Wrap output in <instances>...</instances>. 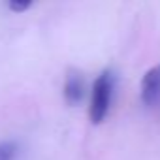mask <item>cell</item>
<instances>
[{"instance_id": "6da1fadb", "label": "cell", "mask_w": 160, "mask_h": 160, "mask_svg": "<svg viewBox=\"0 0 160 160\" xmlns=\"http://www.w3.org/2000/svg\"><path fill=\"white\" fill-rule=\"evenodd\" d=\"M115 91V73L111 70H104L92 83L91 89V104H89V119L92 124H100L106 121Z\"/></svg>"}, {"instance_id": "7a4b0ae2", "label": "cell", "mask_w": 160, "mask_h": 160, "mask_svg": "<svg viewBox=\"0 0 160 160\" xmlns=\"http://www.w3.org/2000/svg\"><path fill=\"white\" fill-rule=\"evenodd\" d=\"M139 96L145 108L160 109V64L149 68L141 77Z\"/></svg>"}, {"instance_id": "3957f363", "label": "cell", "mask_w": 160, "mask_h": 160, "mask_svg": "<svg viewBox=\"0 0 160 160\" xmlns=\"http://www.w3.org/2000/svg\"><path fill=\"white\" fill-rule=\"evenodd\" d=\"M85 91H87L85 77L79 73V72H75V70L68 72V75L64 79V100L70 106H77V104L83 102Z\"/></svg>"}, {"instance_id": "277c9868", "label": "cell", "mask_w": 160, "mask_h": 160, "mask_svg": "<svg viewBox=\"0 0 160 160\" xmlns=\"http://www.w3.org/2000/svg\"><path fill=\"white\" fill-rule=\"evenodd\" d=\"M17 156L15 141H0V160H13Z\"/></svg>"}, {"instance_id": "5b68a950", "label": "cell", "mask_w": 160, "mask_h": 160, "mask_svg": "<svg viewBox=\"0 0 160 160\" xmlns=\"http://www.w3.org/2000/svg\"><path fill=\"white\" fill-rule=\"evenodd\" d=\"M32 6V2H8V8L15 13H21V12H27L28 8Z\"/></svg>"}]
</instances>
